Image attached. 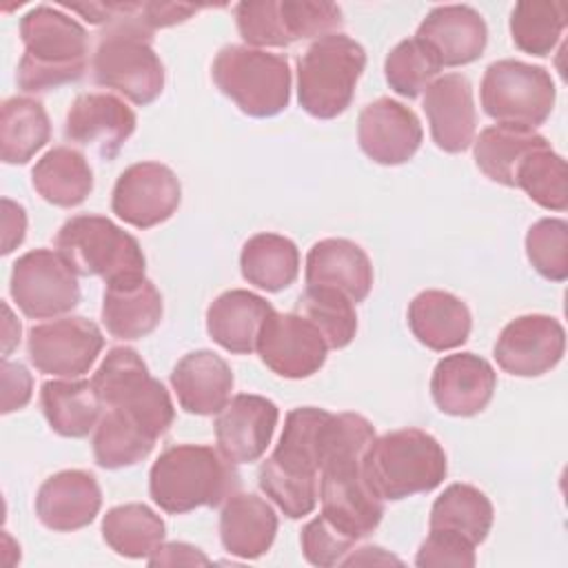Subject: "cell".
Returning <instances> with one entry per match:
<instances>
[{
	"mask_svg": "<svg viewBox=\"0 0 568 568\" xmlns=\"http://www.w3.org/2000/svg\"><path fill=\"white\" fill-rule=\"evenodd\" d=\"M93 457L102 468H124L142 462L155 446V437L149 435L133 419L106 410L93 430Z\"/></svg>",
	"mask_w": 568,
	"mask_h": 568,
	"instance_id": "obj_39",
	"label": "cell"
},
{
	"mask_svg": "<svg viewBox=\"0 0 568 568\" xmlns=\"http://www.w3.org/2000/svg\"><path fill=\"white\" fill-rule=\"evenodd\" d=\"M213 82L251 118H273L288 106V60L264 49L222 47L211 67Z\"/></svg>",
	"mask_w": 568,
	"mask_h": 568,
	"instance_id": "obj_9",
	"label": "cell"
},
{
	"mask_svg": "<svg viewBox=\"0 0 568 568\" xmlns=\"http://www.w3.org/2000/svg\"><path fill=\"white\" fill-rule=\"evenodd\" d=\"M91 384L106 410H115L140 424L155 439L162 437L175 417L169 390L151 377L144 359L131 346H113Z\"/></svg>",
	"mask_w": 568,
	"mask_h": 568,
	"instance_id": "obj_7",
	"label": "cell"
},
{
	"mask_svg": "<svg viewBox=\"0 0 568 568\" xmlns=\"http://www.w3.org/2000/svg\"><path fill=\"white\" fill-rule=\"evenodd\" d=\"M242 277L266 291L288 288L300 273V251L293 240L277 233H257L248 237L240 253Z\"/></svg>",
	"mask_w": 568,
	"mask_h": 568,
	"instance_id": "obj_32",
	"label": "cell"
},
{
	"mask_svg": "<svg viewBox=\"0 0 568 568\" xmlns=\"http://www.w3.org/2000/svg\"><path fill=\"white\" fill-rule=\"evenodd\" d=\"M2 413H13L20 410L22 406H27V402L31 399V373L27 371V366H22L20 362H9L7 357L2 359Z\"/></svg>",
	"mask_w": 568,
	"mask_h": 568,
	"instance_id": "obj_47",
	"label": "cell"
},
{
	"mask_svg": "<svg viewBox=\"0 0 568 568\" xmlns=\"http://www.w3.org/2000/svg\"><path fill=\"white\" fill-rule=\"evenodd\" d=\"M240 488V473L217 448L178 444L166 448L151 466V499L171 515L202 506H220Z\"/></svg>",
	"mask_w": 568,
	"mask_h": 568,
	"instance_id": "obj_4",
	"label": "cell"
},
{
	"mask_svg": "<svg viewBox=\"0 0 568 568\" xmlns=\"http://www.w3.org/2000/svg\"><path fill=\"white\" fill-rule=\"evenodd\" d=\"M519 186L535 204L548 211H566L568 206V171L566 160L557 155L550 142L530 151L515 173Z\"/></svg>",
	"mask_w": 568,
	"mask_h": 568,
	"instance_id": "obj_40",
	"label": "cell"
},
{
	"mask_svg": "<svg viewBox=\"0 0 568 568\" xmlns=\"http://www.w3.org/2000/svg\"><path fill=\"white\" fill-rule=\"evenodd\" d=\"M306 286H331L355 304L364 302L373 286V264L366 251L344 237H326L306 255Z\"/></svg>",
	"mask_w": 568,
	"mask_h": 568,
	"instance_id": "obj_24",
	"label": "cell"
},
{
	"mask_svg": "<svg viewBox=\"0 0 568 568\" xmlns=\"http://www.w3.org/2000/svg\"><path fill=\"white\" fill-rule=\"evenodd\" d=\"M271 313L273 306L262 295L231 288L209 304L206 331L224 351L246 355L255 351L260 331Z\"/></svg>",
	"mask_w": 568,
	"mask_h": 568,
	"instance_id": "obj_26",
	"label": "cell"
},
{
	"mask_svg": "<svg viewBox=\"0 0 568 568\" xmlns=\"http://www.w3.org/2000/svg\"><path fill=\"white\" fill-rule=\"evenodd\" d=\"M344 433V413L317 406L293 408L273 455L257 470L260 488L291 519L313 513L320 497V470Z\"/></svg>",
	"mask_w": 568,
	"mask_h": 568,
	"instance_id": "obj_1",
	"label": "cell"
},
{
	"mask_svg": "<svg viewBox=\"0 0 568 568\" xmlns=\"http://www.w3.org/2000/svg\"><path fill=\"white\" fill-rule=\"evenodd\" d=\"M497 373L475 353H455L437 362L430 377L435 406L453 417H473L493 399Z\"/></svg>",
	"mask_w": 568,
	"mask_h": 568,
	"instance_id": "obj_20",
	"label": "cell"
},
{
	"mask_svg": "<svg viewBox=\"0 0 568 568\" xmlns=\"http://www.w3.org/2000/svg\"><path fill=\"white\" fill-rule=\"evenodd\" d=\"M42 413L62 437L80 439L95 430L102 417V399L87 379H51L40 386Z\"/></svg>",
	"mask_w": 568,
	"mask_h": 568,
	"instance_id": "obj_30",
	"label": "cell"
},
{
	"mask_svg": "<svg viewBox=\"0 0 568 568\" xmlns=\"http://www.w3.org/2000/svg\"><path fill=\"white\" fill-rule=\"evenodd\" d=\"M277 532L271 504L253 493H233L220 513V539L229 555L257 559L268 552Z\"/></svg>",
	"mask_w": 568,
	"mask_h": 568,
	"instance_id": "obj_28",
	"label": "cell"
},
{
	"mask_svg": "<svg viewBox=\"0 0 568 568\" xmlns=\"http://www.w3.org/2000/svg\"><path fill=\"white\" fill-rule=\"evenodd\" d=\"M446 470L442 444L422 428H399L375 437L364 457L368 484L388 501L437 488Z\"/></svg>",
	"mask_w": 568,
	"mask_h": 568,
	"instance_id": "obj_5",
	"label": "cell"
},
{
	"mask_svg": "<svg viewBox=\"0 0 568 568\" xmlns=\"http://www.w3.org/2000/svg\"><path fill=\"white\" fill-rule=\"evenodd\" d=\"M548 140L535 129L515 124H495L475 140V162L479 171L497 184L515 186V173L524 158Z\"/></svg>",
	"mask_w": 568,
	"mask_h": 568,
	"instance_id": "obj_35",
	"label": "cell"
},
{
	"mask_svg": "<svg viewBox=\"0 0 568 568\" xmlns=\"http://www.w3.org/2000/svg\"><path fill=\"white\" fill-rule=\"evenodd\" d=\"M180 202V180L160 162H135L126 166L111 195L113 213L135 229H151L166 222L178 211Z\"/></svg>",
	"mask_w": 568,
	"mask_h": 568,
	"instance_id": "obj_14",
	"label": "cell"
},
{
	"mask_svg": "<svg viewBox=\"0 0 568 568\" xmlns=\"http://www.w3.org/2000/svg\"><path fill=\"white\" fill-rule=\"evenodd\" d=\"M53 244L78 275H98L104 284L142 277L146 268L140 242L104 215L69 217Z\"/></svg>",
	"mask_w": 568,
	"mask_h": 568,
	"instance_id": "obj_8",
	"label": "cell"
},
{
	"mask_svg": "<svg viewBox=\"0 0 568 568\" xmlns=\"http://www.w3.org/2000/svg\"><path fill=\"white\" fill-rule=\"evenodd\" d=\"M364 67V47L346 33H328L313 40L297 60L300 106L317 120L342 115L353 102Z\"/></svg>",
	"mask_w": 568,
	"mask_h": 568,
	"instance_id": "obj_6",
	"label": "cell"
},
{
	"mask_svg": "<svg viewBox=\"0 0 568 568\" xmlns=\"http://www.w3.org/2000/svg\"><path fill=\"white\" fill-rule=\"evenodd\" d=\"M566 351V331L550 315H521L508 322L497 342L495 359L501 371L517 377H539L552 371Z\"/></svg>",
	"mask_w": 568,
	"mask_h": 568,
	"instance_id": "obj_16",
	"label": "cell"
},
{
	"mask_svg": "<svg viewBox=\"0 0 568 568\" xmlns=\"http://www.w3.org/2000/svg\"><path fill=\"white\" fill-rule=\"evenodd\" d=\"M277 419V406L262 395L231 397L213 424L217 450L233 464L257 462L271 444Z\"/></svg>",
	"mask_w": 568,
	"mask_h": 568,
	"instance_id": "obj_19",
	"label": "cell"
},
{
	"mask_svg": "<svg viewBox=\"0 0 568 568\" xmlns=\"http://www.w3.org/2000/svg\"><path fill=\"white\" fill-rule=\"evenodd\" d=\"M235 24L244 42L253 49L288 47V38L280 16V0L240 2L235 7Z\"/></svg>",
	"mask_w": 568,
	"mask_h": 568,
	"instance_id": "obj_44",
	"label": "cell"
},
{
	"mask_svg": "<svg viewBox=\"0 0 568 568\" xmlns=\"http://www.w3.org/2000/svg\"><path fill=\"white\" fill-rule=\"evenodd\" d=\"M442 67H462L481 58L488 29L481 13L468 4H442L428 11L417 36Z\"/></svg>",
	"mask_w": 568,
	"mask_h": 568,
	"instance_id": "obj_21",
	"label": "cell"
},
{
	"mask_svg": "<svg viewBox=\"0 0 568 568\" xmlns=\"http://www.w3.org/2000/svg\"><path fill=\"white\" fill-rule=\"evenodd\" d=\"M166 526L146 504H122L102 517V537L106 546L129 559H149L164 541Z\"/></svg>",
	"mask_w": 568,
	"mask_h": 568,
	"instance_id": "obj_36",
	"label": "cell"
},
{
	"mask_svg": "<svg viewBox=\"0 0 568 568\" xmlns=\"http://www.w3.org/2000/svg\"><path fill=\"white\" fill-rule=\"evenodd\" d=\"M422 124L406 104L377 98L357 118L359 149L377 164L397 166L408 162L422 144Z\"/></svg>",
	"mask_w": 568,
	"mask_h": 568,
	"instance_id": "obj_18",
	"label": "cell"
},
{
	"mask_svg": "<svg viewBox=\"0 0 568 568\" xmlns=\"http://www.w3.org/2000/svg\"><path fill=\"white\" fill-rule=\"evenodd\" d=\"M4 308V357L11 353V348L20 342V322L13 320L11 308L7 304H2Z\"/></svg>",
	"mask_w": 568,
	"mask_h": 568,
	"instance_id": "obj_51",
	"label": "cell"
},
{
	"mask_svg": "<svg viewBox=\"0 0 568 568\" xmlns=\"http://www.w3.org/2000/svg\"><path fill=\"white\" fill-rule=\"evenodd\" d=\"M493 504L479 488L470 484H450L433 501L428 526L430 530H448L473 546L481 544L493 528Z\"/></svg>",
	"mask_w": 568,
	"mask_h": 568,
	"instance_id": "obj_33",
	"label": "cell"
},
{
	"mask_svg": "<svg viewBox=\"0 0 568 568\" xmlns=\"http://www.w3.org/2000/svg\"><path fill=\"white\" fill-rule=\"evenodd\" d=\"M568 22V9L559 0H521L510 13V36L519 51L548 55Z\"/></svg>",
	"mask_w": 568,
	"mask_h": 568,
	"instance_id": "obj_37",
	"label": "cell"
},
{
	"mask_svg": "<svg viewBox=\"0 0 568 568\" xmlns=\"http://www.w3.org/2000/svg\"><path fill=\"white\" fill-rule=\"evenodd\" d=\"M526 255L532 268L550 280L568 277V222L561 217H541L526 233Z\"/></svg>",
	"mask_w": 568,
	"mask_h": 568,
	"instance_id": "obj_42",
	"label": "cell"
},
{
	"mask_svg": "<svg viewBox=\"0 0 568 568\" xmlns=\"http://www.w3.org/2000/svg\"><path fill=\"white\" fill-rule=\"evenodd\" d=\"M408 328L430 351L462 346L473 328V317L457 295L446 291H422L408 304Z\"/></svg>",
	"mask_w": 568,
	"mask_h": 568,
	"instance_id": "obj_29",
	"label": "cell"
},
{
	"mask_svg": "<svg viewBox=\"0 0 568 568\" xmlns=\"http://www.w3.org/2000/svg\"><path fill=\"white\" fill-rule=\"evenodd\" d=\"M9 293L27 317H58L80 302L78 273L58 251L36 248L13 262Z\"/></svg>",
	"mask_w": 568,
	"mask_h": 568,
	"instance_id": "obj_11",
	"label": "cell"
},
{
	"mask_svg": "<svg viewBox=\"0 0 568 568\" xmlns=\"http://www.w3.org/2000/svg\"><path fill=\"white\" fill-rule=\"evenodd\" d=\"M31 184L44 202L71 209L82 204L93 191V171L80 151L55 146L36 162Z\"/></svg>",
	"mask_w": 568,
	"mask_h": 568,
	"instance_id": "obj_31",
	"label": "cell"
},
{
	"mask_svg": "<svg viewBox=\"0 0 568 568\" xmlns=\"http://www.w3.org/2000/svg\"><path fill=\"white\" fill-rule=\"evenodd\" d=\"M415 564L419 568H433V566L473 568L475 566V546L455 532L430 530L417 550Z\"/></svg>",
	"mask_w": 568,
	"mask_h": 568,
	"instance_id": "obj_46",
	"label": "cell"
},
{
	"mask_svg": "<svg viewBox=\"0 0 568 568\" xmlns=\"http://www.w3.org/2000/svg\"><path fill=\"white\" fill-rule=\"evenodd\" d=\"M51 138V122L40 100L16 95L0 109V155L7 164H27Z\"/></svg>",
	"mask_w": 568,
	"mask_h": 568,
	"instance_id": "obj_34",
	"label": "cell"
},
{
	"mask_svg": "<svg viewBox=\"0 0 568 568\" xmlns=\"http://www.w3.org/2000/svg\"><path fill=\"white\" fill-rule=\"evenodd\" d=\"M178 564H209V557L189 544L182 541H171V544H160L151 555H149V566H178Z\"/></svg>",
	"mask_w": 568,
	"mask_h": 568,
	"instance_id": "obj_50",
	"label": "cell"
},
{
	"mask_svg": "<svg viewBox=\"0 0 568 568\" xmlns=\"http://www.w3.org/2000/svg\"><path fill=\"white\" fill-rule=\"evenodd\" d=\"M102 506L98 479L80 468L60 470L42 481L36 495V515L49 530L73 532L89 526Z\"/></svg>",
	"mask_w": 568,
	"mask_h": 568,
	"instance_id": "obj_22",
	"label": "cell"
},
{
	"mask_svg": "<svg viewBox=\"0 0 568 568\" xmlns=\"http://www.w3.org/2000/svg\"><path fill=\"white\" fill-rule=\"evenodd\" d=\"M355 541V537L337 528L324 513L311 519L300 535L304 559L322 568L342 564V559L346 557V552H351Z\"/></svg>",
	"mask_w": 568,
	"mask_h": 568,
	"instance_id": "obj_45",
	"label": "cell"
},
{
	"mask_svg": "<svg viewBox=\"0 0 568 568\" xmlns=\"http://www.w3.org/2000/svg\"><path fill=\"white\" fill-rule=\"evenodd\" d=\"M24 231H27L24 209L13 200L2 197V255H9L16 246L22 244Z\"/></svg>",
	"mask_w": 568,
	"mask_h": 568,
	"instance_id": "obj_49",
	"label": "cell"
},
{
	"mask_svg": "<svg viewBox=\"0 0 568 568\" xmlns=\"http://www.w3.org/2000/svg\"><path fill=\"white\" fill-rule=\"evenodd\" d=\"M140 4H142V20L151 31L184 22L200 9L193 4H175V2H140Z\"/></svg>",
	"mask_w": 568,
	"mask_h": 568,
	"instance_id": "obj_48",
	"label": "cell"
},
{
	"mask_svg": "<svg viewBox=\"0 0 568 568\" xmlns=\"http://www.w3.org/2000/svg\"><path fill=\"white\" fill-rule=\"evenodd\" d=\"M280 16L288 42L324 38L342 27V9L333 2L280 0Z\"/></svg>",
	"mask_w": 568,
	"mask_h": 568,
	"instance_id": "obj_43",
	"label": "cell"
},
{
	"mask_svg": "<svg viewBox=\"0 0 568 568\" xmlns=\"http://www.w3.org/2000/svg\"><path fill=\"white\" fill-rule=\"evenodd\" d=\"M24 53L16 82L27 93H44L75 82L87 71L89 33L64 11L40 4L20 18Z\"/></svg>",
	"mask_w": 568,
	"mask_h": 568,
	"instance_id": "obj_3",
	"label": "cell"
},
{
	"mask_svg": "<svg viewBox=\"0 0 568 568\" xmlns=\"http://www.w3.org/2000/svg\"><path fill=\"white\" fill-rule=\"evenodd\" d=\"M162 311V295L144 275L106 284L102 295V324L118 339L146 337L158 328Z\"/></svg>",
	"mask_w": 568,
	"mask_h": 568,
	"instance_id": "obj_27",
	"label": "cell"
},
{
	"mask_svg": "<svg viewBox=\"0 0 568 568\" xmlns=\"http://www.w3.org/2000/svg\"><path fill=\"white\" fill-rule=\"evenodd\" d=\"M424 113L430 124L433 142L446 153H462L475 142L477 113L473 87L459 73L433 80L424 95Z\"/></svg>",
	"mask_w": 568,
	"mask_h": 568,
	"instance_id": "obj_23",
	"label": "cell"
},
{
	"mask_svg": "<svg viewBox=\"0 0 568 568\" xmlns=\"http://www.w3.org/2000/svg\"><path fill=\"white\" fill-rule=\"evenodd\" d=\"M255 351L280 377L302 379L324 366L328 346L322 333L300 313L273 311L260 331Z\"/></svg>",
	"mask_w": 568,
	"mask_h": 568,
	"instance_id": "obj_15",
	"label": "cell"
},
{
	"mask_svg": "<svg viewBox=\"0 0 568 568\" xmlns=\"http://www.w3.org/2000/svg\"><path fill=\"white\" fill-rule=\"evenodd\" d=\"M555 82L544 67L521 60H497L481 78L479 98L488 118L499 124L535 129L541 126L555 106Z\"/></svg>",
	"mask_w": 568,
	"mask_h": 568,
	"instance_id": "obj_10",
	"label": "cell"
},
{
	"mask_svg": "<svg viewBox=\"0 0 568 568\" xmlns=\"http://www.w3.org/2000/svg\"><path fill=\"white\" fill-rule=\"evenodd\" d=\"M364 457L344 455L320 470L322 513L355 539L368 537L384 515V499L366 479Z\"/></svg>",
	"mask_w": 568,
	"mask_h": 568,
	"instance_id": "obj_12",
	"label": "cell"
},
{
	"mask_svg": "<svg viewBox=\"0 0 568 568\" xmlns=\"http://www.w3.org/2000/svg\"><path fill=\"white\" fill-rule=\"evenodd\" d=\"M442 64L433 51L417 38L402 40L384 60V73L390 89L404 98H417L439 73Z\"/></svg>",
	"mask_w": 568,
	"mask_h": 568,
	"instance_id": "obj_41",
	"label": "cell"
},
{
	"mask_svg": "<svg viewBox=\"0 0 568 568\" xmlns=\"http://www.w3.org/2000/svg\"><path fill=\"white\" fill-rule=\"evenodd\" d=\"M153 31L140 2H111V16L98 33L91 58L95 84L113 89L133 104H151L164 89V67L151 47Z\"/></svg>",
	"mask_w": 568,
	"mask_h": 568,
	"instance_id": "obj_2",
	"label": "cell"
},
{
	"mask_svg": "<svg viewBox=\"0 0 568 568\" xmlns=\"http://www.w3.org/2000/svg\"><path fill=\"white\" fill-rule=\"evenodd\" d=\"M104 346L102 331L87 317H60L29 331L27 353L44 375L80 377L89 373Z\"/></svg>",
	"mask_w": 568,
	"mask_h": 568,
	"instance_id": "obj_13",
	"label": "cell"
},
{
	"mask_svg": "<svg viewBox=\"0 0 568 568\" xmlns=\"http://www.w3.org/2000/svg\"><path fill=\"white\" fill-rule=\"evenodd\" d=\"M171 386L182 410L191 415H217L233 390V373L226 359L213 351L186 353L171 371Z\"/></svg>",
	"mask_w": 568,
	"mask_h": 568,
	"instance_id": "obj_25",
	"label": "cell"
},
{
	"mask_svg": "<svg viewBox=\"0 0 568 568\" xmlns=\"http://www.w3.org/2000/svg\"><path fill=\"white\" fill-rule=\"evenodd\" d=\"M135 131V113L113 93H80L64 118V138L113 160Z\"/></svg>",
	"mask_w": 568,
	"mask_h": 568,
	"instance_id": "obj_17",
	"label": "cell"
},
{
	"mask_svg": "<svg viewBox=\"0 0 568 568\" xmlns=\"http://www.w3.org/2000/svg\"><path fill=\"white\" fill-rule=\"evenodd\" d=\"M297 313L324 337L328 348H344L357 333L355 302L331 286H306L297 300Z\"/></svg>",
	"mask_w": 568,
	"mask_h": 568,
	"instance_id": "obj_38",
	"label": "cell"
}]
</instances>
